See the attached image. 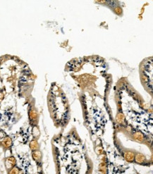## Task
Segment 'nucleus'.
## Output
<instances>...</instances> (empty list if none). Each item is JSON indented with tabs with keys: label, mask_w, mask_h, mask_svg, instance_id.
Instances as JSON below:
<instances>
[{
	"label": "nucleus",
	"mask_w": 153,
	"mask_h": 174,
	"mask_svg": "<svg viewBox=\"0 0 153 174\" xmlns=\"http://www.w3.org/2000/svg\"><path fill=\"white\" fill-rule=\"evenodd\" d=\"M116 147L118 149L119 152L121 153L122 157L128 163H133L134 157H135V152L131 150V149H126L123 147L120 143L115 142Z\"/></svg>",
	"instance_id": "nucleus-1"
},
{
	"label": "nucleus",
	"mask_w": 153,
	"mask_h": 174,
	"mask_svg": "<svg viewBox=\"0 0 153 174\" xmlns=\"http://www.w3.org/2000/svg\"><path fill=\"white\" fill-rule=\"evenodd\" d=\"M28 115V120L30 126L32 127L38 126V121H39V113L35 106L32 104L29 106Z\"/></svg>",
	"instance_id": "nucleus-2"
},
{
	"label": "nucleus",
	"mask_w": 153,
	"mask_h": 174,
	"mask_svg": "<svg viewBox=\"0 0 153 174\" xmlns=\"http://www.w3.org/2000/svg\"><path fill=\"white\" fill-rule=\"evenodd\" d=\"M129 130L131 133V138L134 141H136L139 143H146L147 142L149 141L148 137L140 130L133 129L132 128L131 129H129Z\"/></svg>",
	"instance_id": "nucleus-3"
},
{
	"label": "nucleus",
	"mask_w": 153,
	"mask_h": 174,
	"mask_svg": "<svg viewBox=\"0 0 153 174\" xmlns=\"http://www.w3.org/2000/svg\"><path fill=\"white\" fill-rule=\"evenodd\" d=\"M133 163L140 166H150V161L148 159L146 156L143 155V153H141V152H135V157H134Z\"/></svg>",
	"instance_id": "nucleus-4"
},
{
	"label": "nucleus",
	"mask_w": 153,
	"mask_h": 174,
	"mask_svg": "<svg viewBox=\"0 0 153 174\" xmlns=\"http://www.w3.org/2000/svg\"><path fill=\"white\" fill-rule=\"evenodd\" d=\"M31 156L33 161L38 166V169L42 167V153L41 151L39 149L35 152H32Z\"/></svg>",
	"instance_id": "nucleus-5"
},
{
	"label": "nucleus",
	"mask_w": 153,
	"mask_h": 174,
	"mask_svg": "<svg viewBox=\"0 0 153 174\" xmlns=\"http://www.w3.org/2000/svg\"><path fill=\"white\" fill-rule=\"evenodd\" d=\"M98 174H109L108 161L106 157L102 158L98 165Z\"/></svg>",
	"instance_id": "nucleus-6"
},
{
	"label": "nucleus",
	"mask_w": 153,
	"mask_h": 174,
	"mask_svg": "<svg viewBox=\"0 0 153 174\" xmlns=\"http://www.w3.org/2000/svg\"><path fill=\"white\" fill-rule=\"evenodd\" d=\"M16 166H17V161L16 159L13 156L9 157L4 159V166H5L7 171H8L9 170H10L11 169Z\"/></svg>",
	"instance_id": "nucleus-7"
},
{
	"label": "nucleus",
	"mask_w": 153,
	"mask_h": 174,
	"mask_svg": "<svg viewBox=\"0 0 153 174\" xmlns=\"http://www.w3.org/2000/svg\"><path fill=\"white\" fill-rule=\"evenodd\" d=\"M1 145H2V147L5 149H9L12 147L13 141H12V139L11 138V137L8 136V135H6V136L3 138L2 140L1 141Z\"/></svg>",
	"instance_id": "nucleus-8"
},
{
	"label": "nucleus",
	"mask_w": 153,
	"mask_h": 174,
	"mask_svg": "<svg viewBox=\"0 0 153 174\" xmlns=\"http://www.w3.org/2000/svg\"><path fill=\"white\" fill-rule=\"evenodd\" d=\"M29 147L31 152H35V151L39 150L40 149V144L38 143V140L33 139L32 138V140H30V143H29Z\"/></svg>",
	"instance_id": "nucleus-9"
},
{
	"label": "nucleus",
	"mask_w": 153,
	"mask_h": 174,
	"mask_svg": "<svg viewBox=\"0 0 153 174\" xmlns=\"http://www.w3.org/2000/svg\"><path fill=\"white\" fill-rule=\"evenodd\" d=\"M32 135L33 137V139L38 140L40 135V131L38 128V126H32Z\"/></svg>",
	"instance_id": "nucleus-10"
},
{
	"label": "nucleus",
	"mask_w": 153,
	"mask_h": 174,
	"mask_svg": "<svg viewBox=\"0 0 153 174\" xmlns=\"http://www.w3.org/2000/svg\"><path fill=\"white\" fill-rule=\"evenodd\" d=\"M55 174H61V164H60V161L59 158L56 157H55Z\"/></svg>",
	"instance_id": "nucleus-11"
},
{
	"label": "nucleus",
	"mask_w": 153,
	"mask_h": 174,
	"mask_svg": "<svg viewBox=\"0 0 153 174\" xmlns=\"http://www.w3.org/2000/svg\"><path fill=\"white\" fill-rule=\"evenodd\" d=\"M21 169L18 166H14L7 171V174H21Z\"/></svg>",
	"instance_id": "nucleus-12"
},
{
	"label": "nucleus",
	"mask_w": 153,
	"mask_h": 174,
	"mask_svg": "<svg viewBox=\"0 0 153 174\" xmlns=\"http://www.w3.org/2000/svg\"><path fill=\"white\" fill-rule=\"evenodd\" d=\"M92 165L89 166V164L88 165V169H87V171H86V174H92Z\"/></svg>",
	"instance_id": "nucleus-13"
},
{
	"label": "nucleus",
	"mask_w": 153,
	"mask_h": 174,
	"mask_svg": "<svg viewBox=\"0 0 153 174\" xmlns=\"http://www.w3.org/2000/svg\"><path fill=\"white\" fill-rule=\"evenodd\" d=\"M38 174H45V173H44V171H43L42 167V168H39V169H38Z\"/></svg>",
	"instance_id": "nucleus-14"
},
{
	"label": "nucleus",
	"mask_w": 153,
	"mask_h": 174,
	"mask_svg": "<svg viewBox=\"0 0 153 174\" xmlns=\"http://www.w3.org/2000/svg\"><path fill=\"white\" fill-rule=\"evenodd\" d=\"M21 174H23V173H21Z\"/></svg>",
	"instance_id": "nucleus-15"
}]
</instances>
